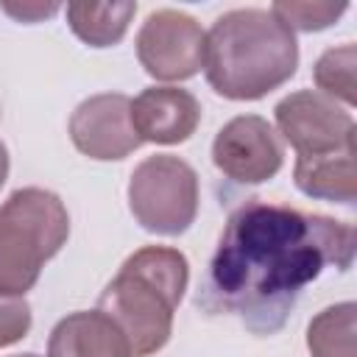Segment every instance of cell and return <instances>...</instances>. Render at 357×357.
<instances>
[{"label": "cell", "mask_w": 357, "mask_h": 357, "mask_svg": "<svg viewBox=\"0 0 357 357\" xmlns=\"http://www.w3.org/2000/svg\"><path fill=\"white\" fill-rule=\"evenodd\" d=\"M31 329V307L22 296H0V349L22 340Z\"/></svg>", "instance_id": "cell-17"}, {"label": "cell", "mask_w": 357, "mask_h": 357, "mask_svg": "<svg viewBox=\"0 0 357 357\" xmlns=\"http://www.w3.org/2000/svg\"><path fill=\"white\" fill-rule=\"evenodd\" d=\"M134 11L137 3H70L67 20L81 42L92 47H109L123 39Z\"/></svg>", "instance_id": "cell-13"}, {"label": "cell", "mask_w": 357, "mask_h": 357, "mask_svg": "<svg viewBox=\"0 0 357 357\" xmlns=\"http://www.w3.org/2000/svg\"><path fill=\"white\" fill-rule=\"evenodd\" d=\"M47 357H131L126 335L100 310L61 318L47 340Z\"/></svg>", "instance_id": "cell-11"}, {"label": "cell", "mask_w": 357, "mask_h": 357, "mask_svg": "<svg viewBox=\"0 0 357 357\" xmlns=\"http://www.w3.org/2000/svg\"><path fill=\"white\" fill-rule=\"evenodd\" d=\"M59 6H3V11H8V14H14V17H20V20H36V17H47V14H53Z\"/></svg>", "instance_id": "cell-18"}, {"label": "cell", "mask_w": 357, "mask_h": 357, "mask_svg": "<svg viewBox=\"0 0 357 357\" xmlns=\"http://www.w3.org/2000/svg\"><path fill=\"white\" fill-rule=\"evenodd\" d=\"M128 206L145 231L181 234L198 215V176L178 156H148L131 173Z\"/></svg>", "instance_id": "cell-5"}, {"label": "cell", "mask_w": 357, "mask_h": 357, "mask_svg": "<svg viewBox=\"0 0 357 357\" xmlns=\"http://www.w3.org/2000/svg\"><path fill=\"white\" fill-rule=\"evenodd\" d=\"M187 282L190 265L178 248L145 245L120 265L100 293L98 310L126 335L131 357H148L170 340L173 315Z\"/></svg>", "instance_id": "cell-3"}, {"label": "cell", "mask_w": 357, "mask_h": 357, "mask_svg": "<svg viewBox=\"0 0 357 357\" xmlns=\"http://www.w3.org/2000/svg\"><path fill=\"white\" fill-rule=\"evenodd\" d=\"M6 176H8V151H6V145L0 142V187L6 184Z\"/></svg>", "instance_id": "cell-19"}, {"label": "cell", "mask_w": 357, "mask_h": 357, "mask_svg": "<svg viewBox=\"0 0 357 357\" xmlns=\"http://www.w3.org/2000/svg\"><path fill=\"white\" fill-rule=\"evenodd\" d=\"M206 81L229 100H257L282 86L298 67V45L287 25L265 8H234L206 33Z\"/></svg>", "instance_id": "cell-2"}, {"label": "cell", "mask_w": 357, "mask_h": 357, "mask_svg": "<svg viewBox=\"0 0 357 357\" xmlns=\"http://www.w3.org/2000/svg\"><path fill=\"white\" fill-rule=\"evenodd\" d=\"M67 234L70 215L56 192L42 187L11 192L0 206V296H25Z\"/></svg>", "instance_id": "cell-4"}, {"label": "cell", "mask_w": 357, "mask_h": 357, "mask_svg": "<svg viewBox=\"0 0 357 357\" xmlns=\"http://www.w3.org/2000/svg\"><path fill=\"white\" fill-rule=\"evenodd\" d=\"M279 134L298 156H321L354 145V117L318 89H301L276 103Z\"/></svg>", "instance_id": "cell-7"}, {"label": "cell", "mask_w": 357, "mask_h": 357, "mask_svg": "<svg viewBox=\"0 0 357 357\" xmlns=\"http://www.w3.org/2000/svg\"><path fill=\"white\" fill-rule=\"evenodd\" d=\"M354 245L346 220L248 198L229 215L195 304L234 315L254 335H273L310 282L351 265Z\"/></svg>", "instance_id": "cell-1"}, {"label": "cell", "mask_w": 357, "mask_h": 357, "mask_svg": "<svg viewBox=\"0 0 357 357\" xmlns=\"http://www.w3.org/2000/svg\"><path fill=\"white\" fill-rule=\"evenodd\" d=\"M70 137L84 156L100 162L126 159L142 145L131 126V100L120 92L92 95L78 103L70 117Z\"/></svg>", "instance_id": "cell-9"}, {"label": "cell", "mask_w": 357, "mask_h": 357, "mask_svg": "<svg viewBox=\"0 0 357 357\" xmlns=\"http://www.w3.org/2000/svg\"><path fill=\"white\" fill-rule=\"evenodd\" d=\"M284 151L282 139L265 117L240 114L229 120L215 142H212V162L215 167L240 184H262L273 178L282 167Z\"/></svg>", "instance_id": "cell-8"}, {"label": "cell", "mask_w": 357, "mask_h": 357, "mask_svg": "<svg viewBox=\"0 0 357 357\" xmlns=\"http://www.w3.org/2000/svg\"><path fill=\"white\" fill-rule=\"evenodd\" d=\"M346 11V3H296V0H279L271 6V14L287 25L290 31H321L329 28L340 14Z\"/></svg>", "instance_id": "cell-16"}, {"label": "cell", "mask_w": 357, "mask_h": 357, "mask_svg": "<svg viewBox=\"0 0 357 357\" xmlns=\"http://www.w3.org/2000/svg\"><path fill=\"white\" fill-rule=\"evenodd\" d=\"M206 33L184 11L159 8L137 33V59L159 81H184L204 67Z\"/></svg>", "instance_id": "cell-6"}, {"label": "cell", "mask_w": 357, "mask_h": 357, "mask_svg": "<svg viewBox=\"0 0 357 357\" xmlns=\"http://www.w3.org/2000/svg\"><path fill=\"white\" fill-rule=\"evenodd\" d=\"M354 301L321 310L307 329V349L312 357H357Z\"/></svg>", "instance_id": "cell-14"}, {"label": "cell", "mask_w": 357, "mask_h": 357, "mask_svg": "<svg viewBox=\"0 0 357 357\" xmlns=\"http://www.w3.org/2000/svg\"><path fill=\"white\" fill-rule=\"evenodd\" d=\"M357 148H340L321 156H298L293 167L296 187L321 201H337V204H354L357 198V165H354Z\"/></svg>", "instance_id": "cell-12"}, {"label": "cell", "mask_w": 357, "mask_h": 357, "mask_svg": "<svg viewBox=\"0 0 357 357\" xmlns=\"http://www.w3.org/2000/svg\"><path fill=\"white\" fill-rule=\"evenodd\" d=\"M201 123V103L178 86H148L131 100V126L142 142L176 145L192 137Z\"/></svg>", "instance_id": "cell-10"}, {"label": "cell", "mask_w": 357, "mask_h": 357, "mask_svg": "<svg viewBox=\"0 0 357 357\" xmlns=\"http://www.w3.org/2000/svg\"><path fill=\"white\" fill-rule=\"evenodd\" d=\"M354 67H357V47L351 42L349 45H340V47H329L315 61V70H312V78H315L318 92L326 95V98H332V100L337 98L346 106H354V100H357Z\"/></svg>", "instance_id": "cell-15"}, {"label": "cell", "mask_w": 357, "mask_h": 357, "mask_svg": "<svg viewBox=\"0 0 357 357\" xmlns=\"http://www.w3.org/2000/svg\"><path fill=\"white\" fill-rule=\"evenodd\" d=\"M14 357H39V354H14Z\"/></svg>", "instance_id": "cell-20"}]
</instances>
